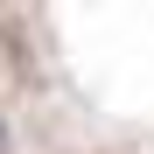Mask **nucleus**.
<instances>
[{"label":"nucleus","mask_w":154,"mask_h":154,"mask_svg":"<svg viewBox=\"0 0 154 154\" xmlns=\"http://www.w3.org/2000/svg\"><path fill=\"white\" fill-rule=\"evenodd\" d=\"M0 154H7V112H0Z\"/></svg>","instance_id":"f257e3e1"}]
</instances>
